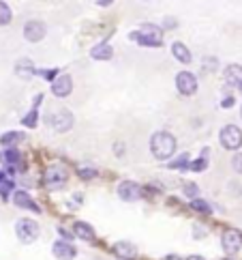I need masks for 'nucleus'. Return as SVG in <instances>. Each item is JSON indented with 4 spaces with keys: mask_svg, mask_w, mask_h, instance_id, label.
<instances>
[{
    "mask_svg": "<svg viewBox=\"0 0 242 260\" xmlns=\"http://www.w3.org/2000/svg\"><path fill=\"white\" fill-rule=\"evenodd\" d=\"M48 125H52V129H56V132H69V129L73 127V114L69 112V110H56V112H50L48 114Z\"/></svg>",
    "mask_w": 242,
    "mask_h": 260,
    "instance_id": "nucleus-3",
    "label": "nucleus"
},
{
    "mask_svg": "<svg viewBox=\"0 0 242 260\" xmlns=\"http://www.w3.org/2000/svg\"><path fill=\"white\" fill-rule=\"evenodd\" d=\"M13 200H15L17 207H24V209H30V211H36V213H39V207H36V202H32L30 196H28L26 191H15Z\"/></svg>",
    "mask_w": 242,
    "mask_h": 260,
    "instance_id": "nucleus-17",
    "label": "nucleus"
},
{
    "mask_svg": "<svg viewBox=\"0 0 242 260\" xmlns=\"http://www.w3.org/2000/svg\"><path fill=\"white\" fill-rule=\"evenodd\" d=\"M170 168H189V155H180L178 159L170 164Z\"/></svg>",
    "mask_w": 242,
    "mask_h": 260,
    "instance_id": "nucleus-26",
    "label": "nucleus"
},
{
    "mask_svg": "<svg viewBox=\"0 0 242 260\" xmlns=\"http://www.w3.org/2000/svg\"><path fill=\"white\" fill-rule=\"evenodd\" d=\"M15 73H17V76H22V78H30L32 73H34V67H32V62L28 60V58H22L20 62L15 64Z\"/></svg>",
    "mask_w": 242,
    "mask_h": 260,
    "instance_id": "nucleus-18",
    "label": "nucleus"
},
{
    "mask_svg": "<svg viewBox=\"0 0 242 260\" xmlns=\"http://www.w3.org/2000/svg\"><path fill=\"white\" fill-rule=\"evenodd\" d=\"M131 39H135L139 45H148V48H159L163 43V30L159 26H152V24H144L137 32L131 35Z\"/></svg>",
    "mask_w": 242,
    "mask_h": 260,
    "instance_id": "nucleus-2",
    "label": "nucleus"
},
{
    "mask_svg": "<svg viewBox=\"0 0 242 260\" xmlns=\"http://www.w3.org/2000/svg\"><path fill=\"white\" fill-rule=\"evenodd\" d=\"M189 260H204V258H201V256H191Z\"/></svg>",
    "mask_w": 242,
    "mask_h": 260,
    "instance_id": "nucleus-35",
    "label": "nucleus"
},
{
    "mask_svg": "<svg viewBox=\"0 0 242 260\" xmlns=\"http://www.w3.org/2000/svg\"><path fill=\"white\" fill-rule=\"evenodd\" d=\"M116 254L123 256V258H135L137 249H135L131 243H118V245H116Z\"/></svg>",
    "mask_w": 242,
    "mask_h": 260,
    "instance_id": "nucleus-19",
    "label": "nucleus"
},
{
    "mask_svg": "<svg viewBox=\"0 0 242 260\" xmlns=\"http://www.w3.org/2000/svg\"><path fill=\"white\" fill-rule=\"evenodd\" d=\"M67 181V172H64L60 166H54V168H48L45 172V183L50 185V187H60Z\"/></svg>",
    "mask_w": 242,
    "mask_h": 260,
    "instance_id": "nucleus-12",
    "label": "nucleus"
},
{
    "mask_svg": "<svg viewBox=\"0 0 242 260\" xmlns=\"http://www.w3.org/2000/svg\"><path fill=\"white\" fill-rule=\"evenodd\" d=\"M191 207H193L195 211H199V213H212L210 204H208V202H204V200H193V202H191Z\"/></svg>",
    "mask_w": 242,
    "mask_h": 260,
    "instance_id": "nucleus-25",
    "label": "nucleus"
},
{
    "mask_svg": "<svg viewBox=\"0 0 242 260\" xmlns=\"http://www.w3.org/2000/svg\"><path fill=\"white\" fill-rule=\"evenodd\" d=\"M111 3H114V0H99L101 7H107V5H111Z\"/></svg>",
    "mask_w": 242,
    "mask_h": 260,
    "instance_id": "nucleus-32",
    "label": "nucleus"
},
{
    "mask_svg": "<svg viewBox=\"0 0 242 260\" xmlns=\"http://www.w3.org/2000/svg\"><path fill=\"white\" fill-rule=\"evenodd\" d=\"M172 54L176 58H178L182 64H189L191 62V52H189V48L184 43H174L172 45Z\"/></svg>",
    "mask_w": 242,
    "mask_h": 260,
    "instance_id": "nucleus-16",
    "label": "nucleus"
},
{
    "mask_svg": "<svg viewBox=\"0 0 242 260\" xmlns=\"http://www.w3.org/2000/svg\"><path fill=\"white\" fill-rule=\"evenodd\" d=\"M90 56L95 60H109L114 56V50H111V45H107V43H99L90 50Z\"/></svg>",
    "mask_w": 242,
    "mask_h": 260,
    "instance_id": "nucleus-14",
    "label": "nucleus"
},
{
    "mask_svg": "<svg viewBox=\"0 0 242 260\" xmlns=\"http://www.w3.org/2000/svg\"><path fill=\"white\" fill-rule=\"evenodd\" d=\"M231 166H234V170H236L238 174H242V153H238L234 159H231Z\"/></svg>",
    "mask_w": 242,
    "mask_h": 260,
    "instance_id": "nucleus-29",
    "label": "nucleus"
},
{
    "mask_svg": "<svg viewBox=\"0 0 242 260\" xmlns=\"http://www.w3.org/2000/svg\"><path fill=\"white\" fill-rule=\"evenodd\" d=\"M20 140H24V136L20 132H9V134H5L3 138H0V142H3L5 146H13L15 142H20Z\"/></svg>",
    "mask_w": 242,
    "mask_h": 260,
    "instance_id": "nucleus-21",
    "label": "nucleus"
},
{
    "mask_svg": "<svg viewBox=\"0 0 242 260\" xmlns=\"http://www.w3.org/2000/svg\"><path fill=\"white\" fill-rule=\"evenodd\" d=\"M184 191H187V196L191 198V196H195V193H197V187H195V185H184Z\"/></svg>",
    "mask_w": 242,
    "mask_h": 260,
    "instance_id": "nucleus-30",
    "label": "nucleus"
},
{
    "mask_svg": "<svg viewBox=\"0 0 242 260\" xmlns=\"http://www.w3.org/2000/svg\"><path fill=\"white\" fill-rule=\"evenodd\" d=\"M176 144H178L176 138L167 132H159L150 138V151L156 159H170L176 151Z\"/></svg>",
    "mask_w": 242,
    "mask_h": 260,
    "instance_id": "nucleus-1",
    "label": "nucleus"
},
{
    "mask_svg": "<svg viewBox=\"0 0 242 260\" xmlns=\"http://www.w3.org/2000/svg\"><path fill=\"white\" fill-rule=\"evenodd\" d=\"M176 86H178L182 95H187V97L195 95V92H197V78L189 71H180L178 76H176Z\"/></svg>",
    "mask_w": 242,
    "mask_h": 260,
    "instance_id": "nucleus-6",
    "label": "nucleus"
},
{
    "mask_svg": "<svg viewBox=\"0 0 242 260\" xmlns=\"http://www.w3.org/2000/svg\"><path fill=\"white\" fill-rule=\"evenodd\" d=\"M36 118H39V114H36V108H32L30 112L24 116V125L26 127H36Z\"/></svg>",
    "mask_w": 242,
    "mask_h": 260,
    "instance_id": "nucleus-24",
    "label": "nucleus"
},
{
    "mask_svg": "<svg viewBox=\"0 0 242 260\" xmlns=\"http://www.w3.org/2000/svg\"><path fill=\"white\" fill-rule=\"evenodd\" d=\"M0 159H3L5 164H9V166H15L17 161H20V153H17L15 148H11V151H7L3 157H0Z\"/></svg>",
    "mask_w": 242,
    "mask_h": 260,
    "instance_id": "nucleus-23",
    "label": "nucleus"
},
{
    "mask_svg": "<svg viewBox=\"0 0 242 260\" xmlns=\"http://www.w3.org/2000/svg\"><path fill=\"white\" fill-rule=\"evenodd\" d=\"M3 181H7V174H5V172H0V183H3Z\"/></svg>",
    "mask_w": 242,
    "mask_h": 260,
    "instance_id": "nucleus-34",
    "label": "nucleus"
},
{
    "mask_svg": "<svg viewBox=\"0 0 242 260\" xmlns=\"http://www.w3.org/2000/svg\"><path fill=\"white\" fill-rule=\"evenodd\" d=\"M73 235L79 237L82 241H95V230H92L90 224H84V221H77L73 226Z\"/></svg>",
    "mask_w": 242,
    "mask_h": 260,
    "instance_id": "nucleus-15",
    "label": "nucleus"
},
{
    "mask_svg": "<svg viewBox=\"0 0 242 260\" xmlns=\"http://www.w3.org/2000/svg\"><path fill=\"white\" fill-rule=\"evenodd\" d=\"M225 80H227V84L242 90V67L240 64H229L225 69Z\"/></svg>",
    "mask_w": 242,
    "mask_h": 260,
    "instance_id": "nucleus-13",
    "label": "nucleus"
},
{
    "mask_svg": "<svg viewBox=\"0 0 242 260\" xmlns=\"http://www.w3.org/2000/svg\"><path fill=\"white\" fill-rule=\"evenodd\" d=\"M219 138H221V144L225 148H229V151H236V148L242 146V132H240V127H236V125L223 127Z\"/></svg>",
    "mask_w": 242,
    "mask_h": 260,
    "instance_id": "nucleus-5",
    "label": "nucleus"
},
{
    "mask_svg": "<svg viewBox=\"0 0 242 260\" xmlns=\"http://www.w3.org/2000/svg\"><path fill=\"white\" fill-rule=\"evenodd\" d=\"M13 189V185L9 183V181H3V185H0V196H3V200L9 198V191Z\"/></svg>",
    "mask_w": 242,
    "mask_h": 260,
    "instance_id": "nucleus-27",
    "label": "nucleus"
},
{
    "mask_svg": "<svg viewBox=\"0 0 242 260\" xmlns=\"http://www.w3.org/2000/svg\"><path fill=\"white\" fill-rule=\"evenodd\" d=\"M9 22H11V9H9L7 3L0 0V26H7Z\"/></svg>",
    "mask_w": 242,
    "mask_h": 260,
    "instance_id": "nucleus-22",
    "label": "nucleus"
},
{
    "mask_svg": "<svg viewBox=\"0 0 242 260\" xmlns=\"http://www.w3.org/2000/svg\"><path fill=\"white\" fill-rule=\"evenodd\" d=\"M116 153L120 155V153H125V146H120V144H116Z\"/></svg>",
    "mask_w": 242,
    "mask_h": 260,
    "instance_id": "nucleus-33",
    "label": "nucleus"
},
{
    "mask_svg": "<svg viewBox=\"0 0 242 260\" xmlns=\"http://www.w3.org/2000/svg\"><path fill=\"white\" fill-rule=\"evenodd\" d=\"M52 90H54L56 97H67V95H71V90H73V80H71V76H58V78L54 80Z\"/></svg>",
    "mask_w": 242,
    "mask_h": 260,
    "instance_id": "nucleus-10",
    "label": "nucleus"
},
{
    "mask_svg": "<svg viewBox=\"0 0 242 260\" xmlns=\"http://www.w3.org/2000/svg\"><path fill=\"white\" fill-rule=\"evenodd\" d=\"M41 73H43V76L48 78V80H54V76H56V73H58V71H41Z\"/></svg>",
    "mask_w": 242,
    "mask_h": 260,
    "instance_id": "nucleus-31",
    "label": "nucleus"
},
{
    "mask_svg": "<svg viewBox=\"0 0 242 260\" xmlns=\"http://www.w3.org/2000/svg\"><path fill=\"white\" fill-rule=\"evenodd\" d=\"M24 37L30 43H36V41H41L43 37H45V24L39 22V20H30L26 26H24Z\"/></svg>",
    "mask_w": 242,
    "mask_h": 260,
    "instance_id": "nucleus-7",
    "label": "nucleus"
},
{
    "mask_svg": "<svg viewBox=\"0 0 242 260\" xmlns=\"http://www.w3.org/2000/svg\"><path fill=\"white\" fill-rule=\"evenodd\" d=\"M79 176H82V179H95L97 170L95 168H79Z\"/></svg>",
    "mask_w": 242,
    "mask_h": 260,
    "instance_id": "nucleus-28",
    "label": "nucleus"
},
{
    "mask_svg": "<svg viewBox=\"0 0 242 260\" xmlns=\"http://www.w3.org/2000/svg\"><path fill=\"white\" fill-rule=\"evenodd\" d=\"M242 245V237L238 230H225L223 232V249L227 254H236Z\"/></svg>",
    "mask_w": 242,
    "mask_h": 260,
    "instance_id": "nucleus-9",
    "label": "nucleus"
},
{
    "mask_svg": "<svg viewBox=\"0 0 242 260\" xmlns=\"http://www.w3.org/2000/svg\"><path fill=\"white\" fill-rule=\"evenodd\" d=\"M118 196L127 200V202H133L137 200L139 196H142V189H139V185L133 183V181H123L118 185Z\"/></svg>",
    "mask_w": 242,
    "mask_h": 260,
    "instance_id": "nucleus-8",
    "label": "nucleus"
},
{
    "mask_svg": "<svg viewBox=\"0 0 242 260\" xmlns=\"http://www.w3.org/2000/svg\"><path fill=\"white\" fill-rule=\"evenodd\" d=\"M165 260H178V258H176V256H170V258H165Z\"/></svg>",
    "mask_w": 242,
    "mask_h": 260,
    "instance_id": "nucleus-36",
    "label": "nucleus"
},
{
    "mask_svg": "<svg viewBox=\"0 0 242 260\" xmlns=\"http://www.w3.org/2000/svg\"><path fill=\"white\" fill-rule=\"evenodd\" d=\"M208 153H210L208 148H204V151H201V157H199L197 161H189V168H191V170H195V172H201V170L208 166V159H206Z\"/></svg>",
    "mask_w": 242,
    "mask_h": 260,
    "instance_id": "nucleus-20",
    "label": "nucleus"
},
{
    "mask_svg": "<svg viewBox=\"0 0 242 260\" xmlns=\"http://www.w3.org/2000/svg\"><path fill=\"white\" fill-rule=\"evenodd\" d=\"M52 252L58 260H71V258H75V254H77L75 247H73L71 243H67V241H56Z\"/></svg>",
    "mask_w": 242,
    "mask_h": 260,
    "instance_id": "nucleus-11",
    "label": "nucleus"
},
{
    "mask_svg": "<svg viewBox=\"0 0 242 260\" xmlns=\"http://www.w3.org/2000/svg\"><path fill=\"white\" fill-rule=\"evenodd\" d=\"M15 232H17V239L28 245L39 237V226H36V221H32V219H20L15 226Z\"/></svg>",
    "mask_w": 242,
    "mask_h": 260,
    "instance_id": "nucleus-4",
    "label": "nucleus"
}]
</instances>
